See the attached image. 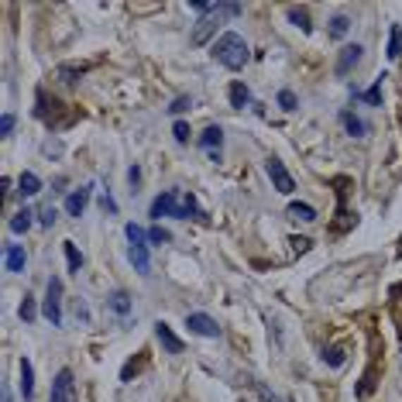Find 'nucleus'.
Here are the masks:
<instances>
[{"label":"nucleus","instance_id":"nucleus-15","mask_svg":"<svg viewBox=\"0 0 402 402\" xmlns=\"http://www.w3.org/2000/svg\"><path fill=\"white\" fill-rule=\"evenodd\" d=\"M389 59H402V25H392L389 31V49H385Z\"/></svg>","mask_w":402,"mask_h":402},{"label":"nucleus","instance_id":"nucleus-4","mask_svg":"<svg viewBox=\"0 0 402 402\" xmlns=\"http://www.w3.org/2000/svg\"><path fill=\"white\" fill-rule=\"evenodd\" d=\"M265 172H268V179H272V186L279 189L282 196H289V193H293V189H296L293 176L286 172V165H282V162H279V159H268V162H265Z\"/></svg>","mask_w":402,"mask_h":402},{"label":"nucleus","instance_id":"nucleus-23","mask_svg":"<svg viewBox=\"0 0 402 402\" xmlns=\"http://www.w3.org/2000/svg\"><path fill=\"white\" fill-rule=\"evenodd\" d=\"M110 306H114V313H121V317L131 313V299H128V293H114L110 296Z\"/></svg>","mask_w":402,"mask_h":402},{"label":"nucleus","instance_id":"nucleus-27","mask_svg":"<svg viewBox=\"0 0 402 402\" xmlns=\"http://www.w3.org/2000/svg\"><path fill=\"white\" fill-rule=\"evenodd\" d=\"M348 28H351V21L344 18V14H337V18L330 21V35H334V38H344V35H348Z\"/></svg>","mask_w":402,"mask_h":402},{"label":"nucleus","instance_id":"nucleus-10","mask_svg":"<svg viewBox=\"0 0 402 402\" xmlns=\"http://www.w3.org/2000/svg\"><path fill=\"white\" fill-rule=\"evenodd\" d=\"M25 248L21 244H7V251H4V265L7 272H25Z\"/></svg>","mask_w":402,"mask_h":402},{"label":"nucleus","instance_id":"nucleus-24","mask_svg":"<svg viewBox=\"0 0 402 402\" xmlns=\"http://www.w3.org/2000/svg\"><path fill=\"white\" fill-rule=\"evenodd\" d=\"M344 354H348V351L341 348V344H334L330 351H323V361H327L330 368H341V365H344Z\"/></svg>","mask_w":402,"mask_h":402},{"label":"nucleus","instance_id":"nucleus-7","mask_svg":"<svg viewBox=\"0 0 402 402\" xmlns=\"http://www.w3.org/2000/svg\"><path fill=\"white\" fill-rule=\"evenodd\" d=\"M361 55H365V49H361V45H344V49H341V55H337V66H334V69H337V76H348L351 69L361 62Z\"/></svg>","mask_w":402,"mask_h":402},{"label":"nucleus","instance_id":"nucleus-25","mask_svg":"<svg viewBox=\"0 0 402 402\" xmlns=\"http://www.w3.org/2000/svg\"><path fill=\"white\" fill-rule=\"evenodd\" d=\"M286 14H289V21H293L296 28H303V31H310V14H306V7H289Z\"/></svg>","mask_w":402,"mask_h":402},{"label":"nucleus","instance_id":"nucleus-6","mask_svg":"<svg viewBox=\"0 0 402 402\" xmlns=\"http://www.w3.org/2000/svg\"><path fill=\"white\" fill-rule=\"evenodd\" d=\"M186 327L196 334V337H220V327H217V320H210L207 313H189Z\"/></svg>","mask_w":402,"mask_h":402},{"label":"nucleus","instance_id":"nucleus-20","mask_svg":"<svg viewBox=\"0 0 402 402\" xmlns=\"http://www.w3.org/2000/svg\"><path fill=\"white\" fill-rule=\"evenodd\" d=\"M231 104H234V107H248V104H251V93H248L244 83H234V86H231Z\"/></svg>","mask_w":402,"mask_h":402},{"label":"nucleus","instance_id":"nucleus-9","mask_svg":"<svg viewBox=\"0 0 402 402\" xmlns=\"http://www.w3.org/2000/svg\"><path fill=\"white\" fill-rule=\"evenodd\" d=\"M155 337L162 341V348L169 351V354H183V341L172 334V327H169V323H159V327H155Z\"/></svg>","mask_w":402,"mask_h":402},{"label":"nucleus","instance_id":"nucleus-8","mask_svg":"<svg viewBox=\"0 0 402 402\" xmlns=\"http://www.w3.org/2000/svg\"><path fill=\"white\" fill-rule=\"evenodd\" d=\"M86 203H90V186L73 189V193L66 196V214H69V217H83V210H86Z\"/></svg>","mask_w":402,"mask_h":402},{"label":"nucleus","instance_id":"nucleus-36","mask_svg":"<svg viewBox=\"0 0 402 402\" xmlns=\"http://www.w3.org/2000/svg\"><path fill=\"white\" fill-rule=\"evenodd\" d=\"M0 131L4 134L14 131V114H4V117H0Z\"/></svg>","mask_w":402,"mask_h":402},{"label":"nucleus","instance_id":"nucleus-26","mask_svg":"<svg viewBox=\"0 0 402 402\" xmlns=\"http://www.w3.org/2000/svg\"><path fill=\"white\" fill-rule=\"evenodd\" d=\"M80 76H83V66H62V69H59V80L66 83V86L80 83Z\"/></svg>","mask_w":402,"mask_h":402},{"label":"nucleus","instance_id":"nucleus-14","mask_svg":"<svg viewBox=\"0 0 402 402\" xmlns=\"http://www.w3.org/2000/svg\"><path fill=\"white\" fill-rule=\"evenodd\" d=\"M341 124H344V128H348V134H354V138H361V134L368 131V124H365L361 117H354L351 110H344V114H341Z\"/></svg>","mask_w":402,"mask_h":402},{"label":"nucleus","instance_id":"nucleus-32","mask_svg":"<svg viewBox=\"0 0 402 402\" xmlns=\"http://www.w3.org/2000/svg\"><path fill=\"white\" fill-rule=\"evenodd\" d=\"M172 134H176V141H179V145H186V141H189V124H183V121H176V128H172Z\"/></svg>","mask_w":402,"mask_h":402},{"label":"nucleus","instance_id":"nucleus-37","mask_svg":"<svg viewBox=\"0 0 402 402\" xmlns=\"http://www.w3.org/2000/svg\"><path fill=\"white\" fill-rule=\"evenodd\" d=\"M186 107H189V100H186V97H179V100H176V104H172L169 110H172V114H183Z\"/></svg>","mask_w":402,"mask_h":402},{"label":"nucleus","instance_id":"nucleus-17","mask_svg":"<svg viewBox=\"0 0 402 402\" xmlns=\"http://www.w3.org/2000/svg\"><path fill=\"white\" fill-rule=\"evenodd\" d=\"M21 396L25 399H31L35 396V375H31V361H21Z\"/></svg>","mask_w":402,"mask_h":402},{"label":"nucleus","instance_id":"nucleus-40","mask_svg":"<svg viewBox=\"0 0 402 402\" xmlns=\"http://www.w3.org/2000/svg\"><path fill=\"white\" fill-rule=\"evenodd\" d=\"M104 210H110V214H117V203H114L110 196H104Z\"/></svg>","mask_w":402,"mask_h":402},{"label":"nucleus","instance_id":"nucleus-33","mask_svg":"<svg viewBox=\"0 0 402 402\" xmlns=\"http://www.w3.org/2000/svg\"><path fill=\"white\" fill-rule=\"evenodd\" d=\"M145 238H148V234H145L141 227H134V224H128V241H131V244H145Z\"/></svg>","mask_w":402,"mask_h":402},{"label":"nucleus","instance_id":"nucleus-34","mask_svg":"<svg viewBox=\"0 0 402 402\" xmlns=\"http://www.w3.org/2000/svg\"><path fill=\"white\" fill-rule=\"evenodd\" d=\"M289 244H293V251L296 255H306V251H310V238H289Z\"/></svg>","mask_w":402,"mask_h":402},{"label":"nucleus","instance_id":"nucleus-39","mask_svg":"<svg viewBox=\"0 0 402 402\" xmlns=\"http://www.w3.org/2000/svg\"><path fill=\"white\" fill-rule=\"evenodd\" d=\"M55 217H59V214H55L52 207H49V210H42V224H55Z\"/></svg>","mask_w":402,"mask_h":402},{"label":"nucleus","instance_id":"nucleus-29","mask_svg":"<svg viewBox=\"0 0 402 402\" xmlns=\"http://www.w3.org/2000/svg\"><path fill=\"white\" fill-rule=\"evenodd\" d=\"M148 241H152V244H165V241H172V234H169L165 227H152V231H148Z\"/></svg>","mask_w":402,"mask_h":402},{"label":"nucleus","instance_id":"nucleus-18","mask_svg":"<svg viewBox=\"0 0 402 402\" xmlns=\"http://www.w3.org/2000/svg\"><path fill=\"white\" fill-rule=\"evenodd\" d=\"M220 141H224V131H220V128H207L203 138H200V145H203L207 152H220Z\"/></svg>","mask_w":402,"mask_h":402},{"label":"nucleus","instance_id":"nucleus-28","mask_svg":"<svg viewBox=\"0 0 402 402\" xmlns=\"http://www.w3.org/2000/svg\"><path fill=\"white\" fill-rule=\"evenodd\" d=\"M18 313H21V320H25V323L35 320V313H38V310H35V296H25V303H21V310H18Z\"/></svg>","mask_w":402,"mask_h":402},{"label":"nucleus","instance_id":"nucleus-16","mask_svg":"<svg viewBox=\"0 0 402 402\" xmlns=\"http://www.w3.org/2000/svg\"><path fill=\"white\" fill-rule=\"evenodd\" d=\"M31 224H35V214H31V210H21V214L11 217V231H14V234H28Z\"/></svg>","mask_w":402,"mask_h":402},{"label":"nucleus","instance_id":"nucleus-1","mask_svg":"<svg viewBox=\"0 0 402 402\" xmlns=\"http://www.w3.org/2000/svg\"><path fill=\"white\" fill-rule=\"evenodd\" d=\"M214 59L220 66H227V69H244V62H248V45H244V38L238 31L220 35L214 45Z\"/></svg>","mask_w":402,"mask_h":402},{"label":"nucleus","instance_id":"nucleus-31","mask_svg":"<svg viewBox=\"0 0 402 402\" xmlns=\"http://www.w3.org/2000/svg\"><path fill=\"white\" fill-rule=\"evenodd\" d=\"M279 104H282V110H296V93L293 90H282L279 93Z\"/></svg>","mask_w":402,"mask_h":402},{"label":"nucleus","instance_id":"nucleus-30","mask_svg":"<svg viewBox=\"0 0 402 402\" xmlns=\"http://www.w3.org/2000/svg\"><path fill=\"white\" fill-rule=\"evenodd\" d=\"M382 80H385V76H382ZM382 80H375V86H372V90H368V93H365V100H368V104H372V107H375L378 100H382Z\"/></svg>","mask_w":402,"mask_h":402},{"label":"nucleus","instance_id":"nucleus-5","mask_svg":"<svg viewBox=\"0 0 402 402\" xmlns=\"http://www.w3.org/2000/svg\"><path fill=\"white\" fill-rule=\"evenodd\" d=\"M62 282L59 279H49V296H45V317L52 320V327L62 323Z\"/></svg>","mask_w":402,"mask_h":402},{"label":"nucleus","instance_id":"nucleus-2","mask_svg":"<svg viewBox=\"0 0 402 402\" xmlns=\"http://www.w3.org/2000/svg\"><path fill=\"white\" fill-rule=\"evenodd\" d=\"M49 402H76V382H73V372H69V368H62V372L55 375Z\"/></svg>","mask_w":402,"mask_h":402},{"label":"nucleus","instance_id":"nucleus-12","mask_svg":"<svg viewBox=\"0 0 402 402\" xmlns=\"http://www.w3.org/2000/svg\"><path fill=\"white\" fill-rule=\"evenodd\" d=\"M18 193H21V196H35V193H42V179H38L35 172H21V179H18Z\"/></svg>","mask_w":402,"mask_h":402},{"label":"nucleus","instance_id":"nucleus-38","mask_svg":"<svg viewBox=\"0 0 402 402\" xmlns=\"http://www.w3.org/2000/svg\"><path fill=\"white\" fill-rule=\"evenodd\" d=\"M128 179H131V186H138V179H141V169H138V165L128 169Z\"/></svg>","mask_w":402,"mask_h":402},{"label":"nucleus","instance_id":"nucleus-13","mask_svg":"<svg viewBox=\"0 0 402 402\" xmlns=\"http://www.w3.org/2000/svg\"><path fill=\"white\" fill-rule=\"evenodd\" d=\"M286 214L293 217V220H303V224H313V220H317V210H313L310 203H289Z\"/></svg>","mask_w":402,"mask_h":402},{"label":"nucleus","instance_id":"nucleus-19","mask_svg":"<svg viewBox=\"0 0 402 402\" xmlns=\"http://www.w3.org/2000/svg\"><path fill=\"white\" fill-rule=\"evenodd\" d=\"M128 255H131V262L138 272H148V244H131Z\"/></svg>","mask_w":402,"mask_h":402},{"label":"nucleus","instance_id":"nucleus-3","mask_svg":"<svg viewBox=\"0 0 402 402\" xmlns=\"http://www.w3.org/2000/svg\"><path fill=\"white\" fill-rule=\"evenodd\" d=\"M152 217L155 220H162V217H186V207H183V200L176 193H162L152 203Z\"/></svg>","mask_w":402,"mask_h":402},{"label":"nucleus","instance_id":"nucleus-35","mask_svg":"<svg viewBox=\"0 0 402 402\" xmlns=\"http://www.w3.org/2000/svg\"><path fill=\"white\" fill-rule=\"evenodd\" d=\"M255 392H258V399H262V402H282L279 396H272V392H268L265 385H258V382H255Z\"/></svg>","mask_w":402,"mask_h":402},{"label":"nucleus","instance_id":"nucleus-22","mask_svg":"<svg viewBox=\"0 0 402 402\" xmlns=\"http://www.w3.org/2000/svg\"><path fill=\"white\" fill-rule=\"evenodd\" d=\"M62 251H66V262H69V272H80L83 255L76 251V244H73V241H66V244H62Z\"/></svg>","mask_w":402,"mask_h":402},{"label":"nucleus","instance_id":"nucleus-21","mask_svg":"<svg viewBox=\"0 0 402 402\" xmlns=\"http://www.w3.org/2000/svg\"><path fill=\"white\" fill-rule=\"evenodd\" d=\"M372 392H375V365L361 375V385H358V396H361V399H368Z\"/></svg>","mask_w":402,"mask_h":402},{"label":"nucleus","instance_id":"nucleus-11","mask_svg":"<svg viewBox=\"0 0 402 402\" xmlns=\"http://www.w3.org/2000/svg\"><path fill=\"white\" fill-rule=\"evenodd\" d=\"M220 14H224V4H220ZM214 28H217V18H203V21L196 25V31H193V45H203V42L214 35Z\"/></svg>","mask_w":402,"mask_h":402}]
</instances>
